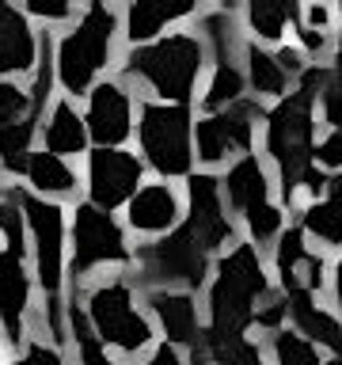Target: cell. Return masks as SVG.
<instances>
[{
  "mask_svg": "<svg viewBox=\"0 0 342 365\" xmlns=\"http://www.w3.org/2000/svg\"><path fill=\"white\" fill-rule=\"evenodd\" d=\"M285 308H289V316L296 319V335L308 339L312 346L319 350H331L342 358V324L331 312H323L308 293H285Z\"/></svg>",
  "mask_w": 342,
  "mask_h": 365,
  "instance_id": "obj_18",
  "label": "cell"
},
{
  "mask_svg": "<svg viewBox=\"0 0 342 365\" xmlns=\"http://www.w3.org/2000/svg\"><path fill=\"white\" fill-rule=\"evenodd\" d=\"M198 34L194 38L202 42V50H213L217 61H236V50H239V38H236V19L232 11H205L198 16Z\"/></svg>",
  "mask_w": 342,
  "mask_h": 365,
  "instance_id": "obj_24",
  "label": "cell"
},
{
  "mask_svg": "<svg viewBox=\"0 0 342 365\" xmlns=\"http://www.w3.org/2000/svg\"><path fill=\"white\" fill-rule=\"evenodd\" d=\"M338 16H342V4H338Z\"/></svg>",
  "mask_w": 342,
  "mask_h": 365,
  "instance_id": "obj_46",
  "label": "cell"
},
{
  "mask_svg": "<svg viewBox=\"0 0 342 365\" xmlns=\"http://www.w3.org/2000/svg\"><path fill=\"white\" fill-rule=\"evenodd\" d=\"M16 365H65V358H61V350L46 346V342H31L27 354H23Z\"/></svg>",
  "mask_w": 342,
  "mask_h": 365,
  "instance_id": "obj_37",
  "label": "cell"
},
{
  "mask_svg": "<svg viewBox=\"0 0 342 365\" xmlns=\"http://www.w3.org/2000/svg\"><path fill=\"white\" fill-rule=\"evenodd\" d=\"M301 187L312 194V198H319V194L327 190V171H319L316 164H308V168H304V175H301Z\"/></svg>",
  "mask_w": 342,
  "mask_h": 365,
  "instance_id": "obj_40",
  "label": "cell"
},
{
  "mask_svg": "<svg viewBox=\"0 0 342 365\" xmlns=\"http://www.w3.org/2000/svg\"><path fill=\"white\" fill-rule=\"evenodd\" d=\"M19 210L27 217L31 232H34V262H38V282L46 293H61L65 282V213L61 205L31 198V194L19 190Z\"/></svg>",
  "mask_w": 342,
  "mask_h": 365,
  "instance_id": "obj_11",
  "label": "cell"
},
{
  "mask_svg": "<svg viewBox=\"0 0 342 365\" xmlns=\"http://www.w3.org/2000/svg\"><path fill=\"white\" fill-rule=\"evenodd\" d=\"M335 301H338V308H342V259L335 262Z\"/></svg>",
  "mask_w": 342,
  "mask_h": 365,
  "instance_id": "obj_43",
  "label": "cell"
},
{
  "mask_svg": "<svg viewBox=\"0 0 342 365\" xmlns=\"http://www.w3.org/2000/svg\"><path fill=\"white\" fill-rule=\"evenodd\" d=\"M327 68L308 65L301 76V88L278 99V107L266 114V156L281 171V198L293 202L296 187H301L304 168L312 164L316 148V96L323 88Z\"/></svg>",
  "mask_w": 342,
  "mask_h": 365,
  "instance_id": "obj_1",
  "label": "cell"
},
{
  "mask_svg": "<svg viewBox=\"0 0 342 365\" xmlns=\"http://www.w3.org/2000/svg\"><path fill=\"white\" fill-rule=\"evenodd\" d=\"M137 141H141V164H148L160 179L190 175L194 164V125L190 107L141 99L137 103Z\"/></svg>",
  "mask_w": 342,
  "mask_h": 365,
  "instance_id": "obj_4",
  "label": "cell"
},
{
  "mask_svg": "<svg viewBox=\"0 0 342 365\" xmlns=\"http://www.w3.org/2000/svg\"><path fill=\"white\" fill-rule=\"evenodd\" d=\"M205 65V50L202 42L187 31H175L167 38H156L148 46H133L125 57L122 73L145 84L156 96V103H171V107H187L194 99Z\"/></svg>",
  "mask_w": 342,
  "mask_h": 365,
  "instance_id": "obj_3",
  "label": "cell"
},
{
  "mask_svg": "<svg viewBox=\"0 0 342 365\" xmlns=\"http://www.w3.org/2000/svg\"><path fill=\"white\" fill-rule=\"evenodd\" d=\"M114 31L118 19L107 4H91L84 8V16L76 19V27L57 42V76L68 96H84L95 88V76L110 65L114 50Z\"/></svg>",
  "mask_w": 342,
  "mask_h": 365,
  "instance_id": "obj_5",
  "label": "cell"
},
{
  "mask_svg": "<svg viewBox=\"0 0 342 365\" xmlns=\"http://www.w3.org/2000/svg\"><path fill=\"white\" fill-rule=\"evenodd\" d=\"M145 365H187L182 361V354L175 350V346H167V342H160V346L148 354V361Z\"/></svg>",
  "mask_w": 342,
  "mask_h": 365,
  "instance_id": "obj_42",
  "label": "cell"
},
{
  "mask_svg": "<svg viewBox=\"0 0 342 365\" xmlns=\"http://www.w3.org/2000/svg\"><path fill=\"white\" fill-rule=\"evenodd\" d=\"M187 16H198V4H152V0H145V4H130V8H125V38H130L133 46L137 42L148 46L160 31L167 27V23L187 19Z\"/></svg>",
  "mask_w": 342,
  "mask_h": 365,
  "instance_id": "obj_21",
  "label": "cell"
},
{
  "mask_svg": "<svg viewBox=\"0 0 342 365\" xmlns=\"http://www.w3.org/2000/svg\"><path fill=\"white\" fill-rule=\"evenodd\" d=\"M301 232L316 236L323 247H342V171L327 179L323 198H316L301 217Z\"/></svg>",
  "mask_w": 342,
  "mask_h": 365,
  "instance_id": "obj_20",
  "label": "cell"
},
{
  "mask_svg": "<svg viewBox=\"0 0 342 365\" xmlns=\"http://www.w3.org/2000/svg\"><path fill=\"white\" fill-rule=\"evenodd\" d=\"M270 350H274V361H278V365H323V361H319V350L308 339L296 335V331H289V327L274 331Z\"/></svg>",
  "mask_w": 342,
  "mask_h": 365,
  "instance_id": "obj_29",
  "label": "cell"
},
{
  "mask_svg": "<svg viewBox=\"0 0 342 365\" xmlns=\"http://www.w3.org/2000/svg\"><path fill=\"white\" fill-rule=\"evenodd\" d=\"M244 57H247V73H244L247 84L255 88L259 96H274V99H281V96H285V88H289V76H285L281 68H278L274 53L259 50V46H244Z\"/></svg>",
  "mask_w": 342,
  "mask_h": 365,
  "instance_id": "obj_26",
  "label": "cell"
},
{
  "mask_svg": "<svg viewBox=\"0 0 342 365\" xmlns=\"http://www.w3.org/2000/svg\"><path fill=\"white\" fill-rule=\"evenodd\" d=\"M38 57V38H34L27 16L11 4H0V76L27 73Z\"/></svg>",
  "mask_w": 342,
  "mask_h": 365,
  "instance_id": "obj_17",
  "label": "cell"
},
{
  "mask_svg": "<svg viewBox=\"0 0 342 365\" xmlns=\"http://www.w3.org/2000/svg\"><path fill=\"white\" fill-rule=\"evenodd\" d=\"M179 213H182L179 194L171 182H148L125 202V225L145 236H160V232L179 228Z\"/></svg>",
  "mask_w": 342,
  "mask_h": 365,
  "instance_id": "obj_14",
  "label": "cell"
},
{
  "mask_svg": "<svg viewBox=\"0 0 342 365\" xmlns=\"http://www.w3.org/2000/svg\"><path fill=\"white\" fill-rule=\"evenodd\" d=\"M148 308L167 335V346H194L198 342V304L182 289H148Z\"/></svg>",
  "mask_w": 342,
  "mask_h": 365,
  "instance_id": "obj_15",
  "label": "cell"
},
{
  "mask_svg": "<svg viewBox=\"0 0 342 365\" xmlns=\"http://www.w3.org/2000/svg\"><path fill=\"white\" fill-rule=\"evenodd\" d=\"M244 88H247L244 68H239L236 61H217L213 65V80H209V88H205V96H202V110L205 114L228 110L232 103L244 99Z\"/></svg>",
  "mask_w": 342,
  "mask_h": 365,
  "instance_id": "obj_25",
  "label": "cell"
},
{
  "mask_svg": "<svg viewBox=\"0 0 342 365\" xmlns=\"http://www.w3.org/2000/svg\"><path fill=\"white\" fill-rule=\"evenodd\" d=\"M145 164L125 148H91L88 156V205L110 213L141 190Z\"/></svg>",
  "mask_w": 342,
  "mask_h": 365,
  "instance_id": "obj_10",
  "label": "cell"
},
{
  "mask_svg": "<svg viewBox=\"0 0 342 365\" xmlns=\"http://www.w3.org/2000/svg\"><path fill=\"white\" fill-rule=\"evenodd\" d=\"M103 262H133V251L125 244L122 225L95 205H76L73 221V274H88Z\"/></svg>",
  "mask_w": 342,
  "mask_h": 365,
  "instance_id": "obj_9",
  "label": "cell"
},
{
  "mask_svg": "<svg viewBox=\"0 0 342 365\" xmlns=\"http://www.w3.org/2000/svg\"><path fill=\"white\" fill-rule=\"evenodd\" d=\"M221 198H228L236 213H247L255 210V205H266L270 202V179L266 171H262L259 156H239L232 168H228V175L221 179Z\"/></svg>",
  "mask_w": 342,
  "mask_h": 365,
  "instance_id": "obj_19",
  "label": "cell"
},
{
  "mask_svg": "<svg viewBox=\"0 0 342 365\" xmlns=\"http://www.w3.org/2000/svg\"><path fill=\"white\" fill-rule=\"evenodd\" d=\"M0 232L8 240V251L23 255V213H19V190H11L0 202Z\"/></svg>",
  "mask_w": 342,
  "mask_h": 365,
  "instance_id": "obj_33",
  "label": "cell"
},
{
  "mask_svg": "<svg viewBox=\"0 0 342 365\" xmlns=\"http://www.w3.org/2000/svg\"><path fill=\"white\" fill-rule=\"evenodd\" d=\"M304 255H308V244H304L301 225L285 228V232L278 236V251H274V267H278V278L289 282V274L296 270V262H301Z\"/></svg>",
  "mask_w": 342,
  "mask_h": 365,
  "instance_id": "obj_31",
  "label": "cell"
},
{
  "mask_svg": "<svg viewBox=\"0 0 342 365\" xmlns=\"http://www.w3.org/2000/svg\"><path fill=\"white\" fill-rule=\"evenodd\" d=\"M88 324L103 346H118L122 354H137L152 342V324L137 312L133 285L122 278L99 282L88 293Z\"/></svg>",
  "mask_w": 342,
  "mask_h": 365,
  "instance_id": "obj_6",
  "label": "cell"
},
{
  "mask_svg": "<svg viewBox=\"0 0 342 365\" xmlns=\"http://www.w3.org/2000/svg\"><path fill=\"white\" fill-rule=\"evenodd\" d=\"M27 110H31L27 91L0 80V130H4V125H11V122H23V118H27Z\"/></svg>",
  "mask_w": 342,
  "mask_h": 365,
  "instance_id": "obj_34",
  "label": "cell"
},
{
  "mask_svg": "<svg viewBox=\"0 0 342 365\" xmlns=\"http://www.w3.org/2000/svg\"><path fill=\"white\" fill-rule=\"evenodd\" d=\"M88 148V130H84V118L76 114V107L68 99H61L46 122V153L65 160V156H80Z\"/></svg>",
  "mask_w": 342,
  "mask_h": 365,
  "instance_id": "obj_22",
  "label": "cell"
},
{
  "mask_svg": "<svg viewBox=\"0 0 342 365\" xmlns=\"http://www.w3.org/2000/svg\"><path fill=\"white\" fill-rule=\"evenodd\" d=\"M133 262L141 267V282L148 289L182 285V293H187V289H198L205 282V274H209V251H205L182 225L171 228L164 240L141 247L133 255Z\"/></svg>",
  "mask_w": 342,
  "mask_h": 365,
  "instance_id": "obj_7",
  "label": "cell"
},
{
  "mask_svg": "<svg viewBox=\"0 0 342 365\" xmlns=\"http://www.w3.org/2000/svg\"><path fill=\"white\" fill-rule=\"evenodd\" d=\"M31 137H34V122L23 118V122H11L0 130V164H4L8 171H19L27 168L31 160Z\"/></svg>",
  "mask_w": 342,
  "mask_h": 365,
  "instance_id": "obj_28",
  "label": "cell"
},
{
  "mask_svg": "<svg viewBox=\"0 0 342 365\" xmlns=\"http://www.w3.org/2000/svg\"><path fill=\"white\" fill-rule=\"evenodd\" d=\"M312 164H316L319 171H323V168H338V171H342V133L331 130L323 141L312 148Z\"/></svg>",
  "mask_w": 342,
  "mask_h": 365,
  "instance_id": "obj_35",
  "label": "cell"
},
{
  "mask_svg": "<svg viewBox=\"0 0 342 365\" xmlns=\"http://www.w3.org/2000/svg\"><path fill=\"white\" fill-rule=\"evenodd\" d=\"M182 228L209 251H221L232 244L236 228L224 213V198H221V179L213 171H194L187 179V221Z\"/></svg>",
  "mask_w": 342,
  "mask_h": 365,
  "instance_id": "obj_12",
  "label": "cell"
},
{
  "mask_svg": "<svg viewBox=\"0 0 342 365\" xmlns=\"http://www.w3.org/2000/svg\"><path fill=\"white\" fill-rule=\"evenodd\" d=\"M296 19V4H278V0H255L247 8V27L262 42H281L285 23Z\"/></svg>",
  "mask_w": 342,
  "mask_h": 365,
  "instance_id": "obj_27",
  "label": "cell"
},
{
  "mask_svg": "<svg viewBox=\"0 0 342 365\" xmlns=\"http://www.w3.org/2000/svg\"><path fill=\"white\" fill-rule=\"evenodd\" d=\"M27 11H31V16H38V19H73V8H68V4H53V0H31Z\"/></svg>",
  "mask_w": 342,
  "mask_h": 365,
  "instance_id": "obj_39",
  "label": "cell"
},
{
  "mask_svg": "<svg viewBox=\"0 0 342 365\" xmlns=\"http://www.w3.org/2000/svg\"><path fill=\"white\" fill-rule=\"evenodd\" d=\"M323 365H342V358H335V361H323Z\"/></svg>",
  "mask_w": 342,
  "mask_h": 365,
  "instance_id": "obj_45",
  "label": "cell"
},
{
  "mask_svg": "<svg viewBox=\"0 0 342 365\" xmlns=\"http://www.w3.org/2000/svg\"><path fill=\"white\" fill-rule=\"evenodd\" d=\"M274 61H278V68H281L285 76H301L304 68H308L304 65V53L296 50V46H281V50L274 53Z\"/></svg>",
  "mask_w": 342,
  "mask_h": 365,
  "instance_id": "obj_38",
  "label": "cell"
},
{
  "mask_svg": "<svg viewBox=\"0 0 342 365\" xmlns=\"http://www.w3.org/2000/svg\"><path fill=\"white\" fill-rule=\"evenodd\" d=\"M296 38H301V46H296V50H301V53H323V50H327V34L304 31L301 23H296Z\"/></svg>",
  "mask_w": 342,
  "mask_h": 365,
  "instance_id": "obj_41",
  "label": "cell"
},
{
  "mask_svg": "<svg viewBox=\"0 0 342 365\" xmlns=\"http://www.w3.org/2000/svg\"><path fill=\"white\" fill-rule=\"evenodd\" d=\"M270 297V278L262 270V255L255 244H236L217 259V278L209 285V327L213 339L247 335L259 301Z\"/></svg>",
  "mask_w": 342,
  "mask_h": 365,
  "instance_id": "obj_2",
  "label": "cell"
},
{
  "mask_svg": "<svg viewBox=\"0 0 342 365\" xmlns=\"http://www.w3.org/2000/svg\"><path fill=\"white\" fill-rule=\"evenodd\" d=\"M23 171L38 194H76V171L50 153H31Z\"/></svg>",
  "mask_w": 342,
  "mask_h": 365,
  "instance_id": "obj_23",
  "label": "cell"
},
{
  "mask_svg": "<svg viewBox=\"0 0 342 365\" xmlns=\"http://www.w3.org/2000/svg\"><path fill=\"white\" fill-rule=\"evenodd\" d=\"M244 225H247L251 244H266V240L281 236L285 213H281L274 202H266V205H255V210H247V213H244Z\"/></svg>",
  "mask_w": 342,
  "mask_h": 365,
  "instance_id": "obj_30",
  "label": "cell"
},
{
  "mask_svg": "<svg viewBox=\"0 0 342 365\" xmlns=\"http://www.w3.org/2000/svg\"><path fill=\"white\" fill-rule=\"evenodd\" d=\"M281 319H289V308H285V301H266V304L255 308V316H251V327L281 331Z\"/></svg>",
  "mask_w": 342,
  "mask_h": 365,
  "instance_id": "obj_36",
  "label": "cell"
},
{
  "mask_svg": "<svg viewBox=\"0 0 342 365\" xmlns=\"http://www.w3.org/2000/svg\"><path fill=\"white\" fill-rule=\"evenodd\" d=\"M27 304H31V282H27V270H23V255L4 251L0 255V324H4V335L11 342L23 339Z\"/></svg>",
  "mask_w": 342,
  "mask_h": 365,
  "instance_id": "obj_16",
  "label": "cell"
},
{
  "mask_svg": "<svg viewBox=\"0 0 342 365\" xmlns=\"http://www.w3.org/2000/svg\"><path fill=\"white\" fill-rule=\"evenodd\" d=\"M316 103H319V110H323V122L335 133H342V73H338V68H327L323 88H319Z\"/></svg>",
  "mask_w": 342,
  "mask_h": 365,
  "instance_id": "obj_32",
  "label": "cell"
},
{
  "mask_svg": "<svg viewBox=\"0 0 342 365\" xmlns=\"http://www.w3.org/2000/svg\"><path fill=\"white\" fill-rule=\"evenodd\" d=\"M259 118H266V110L259 107L255 99H239L232 103L228 110H217V114H205L194 125V148L205 168H217L224 164L228 156L236 153H251V141H255V125Z\"/></svg>",
  "mask_w": 342,
  "mask_h": 365,
  "instance_id": "obj_8",
  "label": "cell"
},
{
  "mask_svg": "<svg viewBox=\"0 0 342 365\" xmlns=\"http://www.w3.org/2000/svg\"><path fill=\"white\" fill-rule=\"evenodd\" d=\"M84 130L95 141V148H122L133 133V96L118 80H103L88 91V114Z\"/></svg>",
  "mask_w": 342,
  "mask_h": 365,
  "instance_id": "obj_13",
  "label": "cell"
},
{
  "mask_svg": "<svg viewBox=\"0 0 342 365\" xmlns=\"http://www.w3.org/2000/svg\"><path fill=\"white\" fill-rule=\"evenodd\" d=\"M335 68L342 73V31H338V38H335Z\"/></svg>",
  "mask_w": 342,
  "mask_h": 365,
  "instance_id": "obj_44",
  "label": "cell"
}]
</instances>
